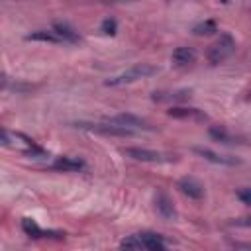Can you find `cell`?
<instances>
[{"label": "cell", "instance_id": "2e32d148", "mask_svg": "<svg viewBox=\"0 0 251 251\" xmlns=\"http://www.w3.org/2000/svg\"><path fill=\"white\" fill-rule=\"evenodd\" d=\"M208 133H210L212 139H216V141H220V143H227V145H231V143H239L237 137H233V135H231L226 127H222V126H212V127L208 129Z\"/></svg>", "mask_w": 251, "mask_h": 251}, {"label": "cell", "instance_id": "44dd1931", "mask_svg": "<svg viewBox=\"0 0 251 251\" xmlns=\"http://www.w3.org/2000/svg\"><path fill=\"white\" fill-rule=\"evenodd\" d=\"M237 198H239L243 204L251 206V188H239V190H237Z\"/></svg>", "mask_w": 251, "mask_h": 251}, {"label": "cell", "instance_id": "d4e9b609", "mask_svg": "<svg viewBox=\"0 0 251 251\" xmlns=\"http://www.w3.org/2000/svg\"><path fill=\"white\" fill-rule=\"evenodd\" d=\"M222 2H224V4H226V2H227V0H222Z\"/></svg>", "mask_w": 251, "mask_h": 251}, {"label": "cell", "instance_id": "d6986e66", "mask_svg": "<svg viewBox=\"0 0 251 251\" xmlns=\"http://www.w3.org/2000/svg\"><path fill=\"white\" fill-rule=\"evenodd\" d=\"M120 247H122V249H143V243H141L139 233H135V235H129V237L122 239V241H120Z\"/></svg>", "mask_w": 251, "mask_h": 251}, {"label": "cell", "instance_id": "7a4b0ae2", "mask_svg": "<svg viewBox=\"0 0 251 251\" xmlns=\"http://www.w3.org/2000/svg\"><path fill=\"white\" fill-rule=\"evenodd\" d=\"M233 51H235V39H233L229 33H222L220 39H218L214 45H210L206 57H208V61H210L212 65H220V63H224L227 57H231Z\"/></svg>", "mask_w": 251, "mask_h": 251}, {"label": "cell", "instance_id": "7402d4cb", "mask_svg": "<svg viewBox=\"0 0 251 251\" xmlns=\"http://www.w3.org/2000/svg\"><path fill=\"white\" fill-rule=\"evenodd\" d=\"M229 226H235V227H251V216H247V218H237V220H233Z\"/></svg>", "mask_w": 251, "mask_h": 251}, {"label": "cell", "instance_id": "277c9868", "mask_svg": "<svg viewBox=\"0 0 251 251\" xmlns=\"http://www.w3.org/2000/svg\"><path fill=\"white\" fill-rule=\"evenodd\" d=\"M76 126L82 127V129L100 133V135H114V137H129V135H133V129H127V127L112 124V122H106V124H84V122H80Z\"/></svg>", "mask_w": 251, "mask_h": 251}, {"label": "cell", "instance_id": "7c38bea8", "mask_svg": "<svg viewBox=\"0 0 251 251\" xmlns=\"http://www.w3.org/2000/svg\"><path fill=\"white\" fill-rule=\"evenodd\" d=\"M141 237V243H143V249H153V251H161L167 247V241L163 239V235L159 233H153V231H143L139 233Z\"/></svg>", "mask_w": 251, "mask_h": 251}, {"label": "cell", "instance_id": "52a82bcc", "mask_svg": "<svg viewBox=\"0 0 251 251\" xmlns=\"http://www.w3.org/2000/svg\"><path fill=\"white\" fill-rule=\"evenodd\" d=\"M167 116L175 120H194V122H206L208 116L198 108H186V106H171L167 110Z\"/></svg>", "mask_w": 251, "mask_h": 251}, {"label": "cell", "instance_id": "ac0fdd59", "mask_svg": "<svg viewBox=\"0 0 251 251\" xmlns=\"http://www.w3.org/2000/svg\"><path fill=\"white\" fill-rule=\"evenodd\" d=\"M192 31H194V35H212V33L218 31V25H216L214 20H204V22L196 24Z\"/></svg>", "mask_w": 251, "mask_h": 251}, {"label": "cell", "instance_id": "603a6c76", "mask_svg": "<svg viewBox=\"0 0 251 251\" xmlns=\"http://www.w3.org/2000/svg\"><path fill=\"white\" fill-rule=\"evenodd\" d=\"M233 247H239V249H251V243H233Z\"/></svg>", "mask_w": 251, "mask_h": 251}, {"label": "cell", "instance_id": "8992f818", "mask_svg": "<svg viewBox=\"0 0 251 251\" xmlns=\"http://www.w3.org/2000/svg\"><path fill=\"white\" fill-rule=\"evenodd\" d=\"M192 151H194L196 155H200L202 159L214 163V165H226V167L241 165V159H237V157H229V155H220V153H214L212 149H206V147H194Z\"/></svg>", "mask_w": 251, "mask_h": 251}, {"label": "cell", "instance_id": "6da1fadb", "mask_svg": "<svg viewBox=\"0 0 251 251\" xmlns=\"http://www.w3.org/2000/svg\"><path fill=\"white\" fill-rule=\"evenodd\" d=\"M157 75V67L149 65V63H141V65H135L116 76H110L108 80H104L106 86H122V84H129V82H135V80H141V78H149Z\"/></svg>", "mask_w": 251, "mask_h": 251}, {"label": "cell", "instance_id": "30bf717a", "mask_svg": "<svg viewBox=\"0 0 251 251\" xmlns=\"http://www.w3.org/2000/svg\"><path fill=\"white\" fill-rule=\"evenodd\" d=\"M153 102H182L190 98V90H159L151 94Z\"/></svg>", "mask_w": 251, "mask_h": 251}, {"label": "cell", "instance_id": "5b68a950", "mask_svg": "<svg viewBox=\"0 0 251 251\" xmlns=\"http://www.w3.org/2000/svg\"><path fill=\"white\" fill-rule=\"evenodd\" d=\"M106 122L124 126V127H127V129H153V127L149 126V122H145L143 118L133 116V114H116V116L106 118Z\"/></svg>", "mask_w": 251, "mask_h": 251}, {"label": "cell", "instance_id": "5bb4252c", "mask_svg": "<svg viewBox=\"0 0 251 251\" xmlns=\"http://www.w3.org/2000/svg\"><path fill=\"white\" fill-rule=\"evenodd\" d=\"M25 41H43V43H63V39L53 29H37L25 35Z\"/></svg>", "mask_w": 251, "mask_h": 251}, {"label": "cell", "instance_id": "4fadbf2b", "mask_svg": "<svg viewBox=\"0 0 251 251\" xmlns=\"http://www.w3.org/2000/svg\"><path fill=\"white\" fill-rule=\"evenodd\" d=\"M51 29L63 39V43H76V41H80L78 31H75L69 24H61V22H57V24H53Z\"/></svg>", "mask_w": 251, "mask_h": 251}, {"label": "cell", "instance_id": "ffe728a7", "mask_svg": "<svg viewBox=\"0 0 251 251\" xmlns=\"http://www.w3.org/2000/svg\"><path fill=\"white\" fill-rule=\"evenodd\" d=\"M102 31H104L106 35H116V31H118V24H116V20L106 18V20L102 22Z\"/></svg>", "mask_w": 251, "mask_h": 251}, {"label": "cell", "instance_id": "e0dca14e", "mask_svg": "<svg viewBox=\"0 0 251 251\" xmlns=\"http://www.w3.org/2000/svg\"><path fill=\"white\" fill-rule=\"evenodd\" d=\"M22 229H24L25 235H29V237H33V239L43 237V233H45V229H41L39 224H37L35 220H31V218H24V220H22Z\"/></svg>", "mask_w": 251, "mask_h": 251}, {"label": "cell", "instance_id": "ba28073f", "mask_svg": "<svg viewBox=\"0 0 251 251\" xmlns=\"http://www.w3.org/2000/svg\"><path fill=\"white\" fill-rule=\"evenodd\" d=\"M176 186H178V190H180L184 196H188V198H192V200H200V198H204V186H202L196 178H192V176H184V178H180Z\"/></svg>", "mask_w": 251, "mask_h": 251}, {"label": "cell", "instance_id": "3957f363", "mask_svg": "<svg viewBox=\"0 0 251 251\" xmlns=\"http://www.w3.org/2000/svg\"><path fill=\"white\" fill-rule=\"evenodd\" d=\"M124 155L133 161H141V163H171V161H175V155H165V153L143 149V147H126Z\"/></svg>", "mask_w": 251, "mask_h": 251}, {"label": "cell", "instance_id": "8fae6325", "mask_svg": "<svg viewBox=\"0 0 251 251\" xmlns=\"http://www.w3.org/2000/svg\"><path fill=\"white\" fill-rule=\"evenodd\" d=\"M171 61H173L176 67H186V65H190V63L196 61V53H194V49H190V47H176V49L173 51V55H171Z\"/></svg>", "mask_w": 251, "mask_h": 251}, {"label": "cell", "instance_id": "9c48e42d", "mask_svg": "<svg viewBox=\"0 0 251 251\" xmlns=\"http://www.w3.org/2000/svg\"><path fill=\"white\" fill-rule=\"evenodd\" d=\"M155 210L163 220H175L176 218V210L171 202V198L165 192H157L155 196Z\"/></svg>", "mask_w": 251, "mask_h": 251}, {"label": "cell", "instance_id": "9a60e30c", "mask_svg": "<svg viewBox=\"0 0 251 251\" xmlns=\"http://www.w3.org/2000/svg\"><path fill=\"white\" fill-rule=\"evenodd\" d=\"M53 167L59 171H80L84 169V161L76 157H57L53 161Z\"/></svg>", "mask_w": 251, "mask_h": 251}, {"label": "cell", "instance_id": "cb8c5ba5", "mask_svg": "<svg viewBox=\"0 0 251 251\" xmlns=\"http://www.w3.org/2000/svg\"><path fill=\"white\" fill-rule=\"evenodd\" d=\"M247 100H251V90H249V94H247Z\"/></svg>", "mask_w": 251, "mask_h": 251}]
</instances>
